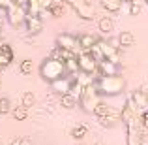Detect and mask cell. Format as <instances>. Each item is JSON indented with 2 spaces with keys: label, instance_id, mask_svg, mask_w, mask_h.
<instances>
[{
  "label": "cell",
  "instance_id": "6da1fadb",
  "mask_svg": "<svg viewBox=\"0 0 148 145\" xmlns=\"http://www.w3.org/2000/svg\"><path fill=\"white\" fill-rule=\"evenodd\" d=\"M96 89H98L99 96L105 98V96H118V94H124L126 91V77L116 74V76H98L96 77Z\"/></svg>",
  "mask_w": 148,
  "mask_h": 145
},
{
  "label": "cell",
  "instance_id": "7a4b0ae2",
  "mask_svg": "<svg viewBox=\"0 0 148 145\" xmlns=\"http://www.w3.org/2000/svg\"><path fill=\"white\" fill-rule=\"evenodd\" d=\"M40 74H41V79L47 81V83H54L56 79L68 76V70H66L64 60H58V58L47 57L40 66Z\"/></svg>",
  "mask_w": 148,
  "mask_h": 145
},
{
  "label": "cell",
  "instance_id": "3957f363",
  "mask_svg": "<svg viewBox=\"0 0 148 145\" xmlns=\"http://www.w3.org/2000/svg\"><path fill=\"white\" fill-rule=\"evenodd\" d=\"M94 115L103 126H114V124H118L122 121V109L114 108V105H109L105 102H99L94 109Z\"/></svg>",
  "mask_w": 148,
  "mask_h": 145
},
{
  "label": "cell",
  "instance_id": "277c9868",
  "mask_svg": "<svg viewBox=\"0 0 148 145\" xmlns=\"http://www.w3.org/2000/svg\"><path fill=\"white\" fill-rule=\"evenodd\" d=\"M101 102V96L98 92V89H96V85H86V87L83 89V92H81L79 96V105L83 108L84 113H94L96 105H98Z\"/></svg>",
  "mask_w": 148,
  "mask_h": 145
},
{
  "label": "cell",
  "instance_id": "5b68a950",
  "mask_svg": "<svg viewBox=\"0 0 148 145\" xmlns=\"http://www.w3.org/2000/svg\"><path fill=\"white\" fill-rule=\"evenodd\" d=\"M69 8L73 13H77V17L84 19V21H92L96 15V10L88 0H68Z\"/></svg>",
  "mask_w": 148,
  "mask_h": 145
},
{
  "label": "cell",
  "instance_id": "8992f818",
  "mask_svg": "<svg viewBox=\"0 0 148 145\" xmlns=\"http://www.w3.org/2000/svg\"><path fill=\"white\" fill-rule=\"evenodd\" d=\"M26 17H28V11H26L25 6H21V4L15 2L13 6L8 10V23H10L13 28H17V26L25 25L26 23Z\"/></svg>",
  "mask_w": 148,
  "mask_h": 145
},
{
  "label": "cell",
  "instance_id": "52a82bcc",
  "mask_svg": "<svg viewBox=\"0 0 148 145\" xmlns=\"http://www.w3.org/2000/svg\"><path fill=\"white\" fill-rule=\"evenodd\" d=\"M56 45H60V47L71 51V53H75V55H79L81 51H83V49H81L79 36H73V34H69V32L58 34V36H56Z\"/></svg>",
  "mask_w": 148,
  "mask_h": 145
},
{
  "label": "cell",
  "instance_id": "ba28073f",
  "mask_svg": "<svg viewBox=\"0 0 148 145\" xmlns=\"http://www.w3.org/2000/svg\"><path fill=\"white\" fill-rule=\"evenodd\" d=\"M77 58H79V68H81V72H83V74L98 76V64H99V62L96 60L88 51H81V53L77 55Z\"/></svg>",
  "mask_w": 148,
  "mask_h": 145
},
{
  "label": "cell",
  "instance_id": "9c48e42d",
  "mask_svg": "<svg viewBox=\"0 0 148 145\" xmlns=\"http://www.w3.org/2000/svg\"><path fill=\"white\" fill-rule=\"evenodd\" d=\"M99 47H101V53H103L105 60H111V62H116V64H120L122 62V55H120V49H116L114 45L111 44V42L107 40H98Z\"/></svg>",
  "mask_w": 148,
  "mask_h": 145
},
{
  "label": "cell",
  "instance_id": "30bf717a",
  "mask_svg": "<svg viewBox=\"0 0 148 145\" xmlns=\"http://www.w3.org/2000/svg\"><path fill=\"white\" fill-rule=\"evenodd\" d=\"M130 98H131V102L137 105V109H141V111L148 109V87L146 85L141 87V89H135Z\"/></svg>",
  "mask_w": 148,
  "mask_h": 145
},
{
  "label": "cell",
  "instance_id": "8fae6325",
  "mask_svg": "<svg viewBox=\"0 0 148 145\" xmlns=\"http://www.w3.org/2000/svg\"><path fill=\"white\" fill-rule=\"evenodd\" d=\"M25 26H26V32H28L30 36H38V34L43 30V19H41L40 15H28Z\"/></svg>",
  "mask_w": 148,
  "mask_h": 145
},
{
  "label": "cell",
  "instance_id": "7c38bea8",
  "mask_svg": "<svg viewBox=\"0 0 148 145\" xmlns=\"http://www.w3.org/2000/svg\"><path fill=\"white\" fill-rule=\"evenodd\" d=\"M68 10H71L69 4H68V0H53V4H51L47 13L51 15V17H54V19H60L62 15H66Z\"/></svg>",
  "mask_w": 148,
  "mask_h": 145
},
{
  "label": "cell",
  "instance_id": "4fadbf2b",
  "mask_svg": "<svg viewBox=\"0 0 148 145\" xmlns=\"http://www.w3.org/2000/svg\"><path fill=\"white\" fill-rule=\"evenodd\" d=\"M71 85H73V77H60V79H56L54 83H51V87H53V91L56 92V94H68V92H71Z\"/></svg>",
  "mask_w": 148,
  "mask_h": 145
},
{
  "label": "cell",
  "instance_id": "5bb4252c",
  "mask_svg": "<svg viewBox=\"0 0 148 145\" xmlns=\"http://www.w3.org/2000/svg\"><path fill=\"white\" fill-rule=\"evenodd\" d=\"M118 74V64L111 60H101L98 64V76H116Z\"/></svg>",
  "mask_w": 148,
  "mask_h": 145
},
{
  "label": "cell",
  "instance_id": "9a60e30c",
  "mask_svg": "<svg viewBox=\"0 0 148 145\" xmlns=\"http://www.w3.org/2000/svg\"><path fill=\"white\" fill-rule=\"evenodd\" d=\"M60 105L64 109H73L79 105V96H75L73 92H68V94H62L60 96Z\"/></svg>",
  "mask_w": 148,
  "mask_h": 145
},
{
  "label": "cell",
  "instance_id": "2e32d148",
  "mask_svg": "<svg viewBox=\"0 0 148 145\" xmlns=\"http://www.w3.org/2000/svg\"><path fill=\"white\" fill-rule=\"evenodd\" d=\"M101 8H103L105 11H109V13H118L120 10H122V4L124 0H99Z\"/></svg>",
  "mask_w": 148,
  "mask_h": 145
},
{
  "label": "cell",
  "instance_id": "e0dca14e",
  "mask_svg": "<svg viewBox=\"0 0 148 145\" xmlns=\"http://www.w3.org/2000/svg\"><path fill=\"white\" fill-rule=\"evenodd\" d=\"M118 42H120V45H122V47H126V49L133 47V45H135L133 32H130V30H122V32L118 34Z\"/></svg>",
  "mask_w": 148,
  "mask_h": 145
},
{
  "label": "cell",
  "instance_id": "ac0fdd59",
  "mask_svg": "<svg viewBox=\"0 0 148 145\" xmlns=\"http://www.w3.org/2000/svg\"><path fill=\"white\" fill-rule=\"evenodd\" d=\"M98 28H99L101 34L109 36V34H112V30H114V23H112L111 17H101L98 21Z\"/></svg>",
  "mask_w": 148,
  "mask_h": 145
},
{
  "label": "cell",
  "instance_id": "d6986e66",
  "mask_svg": "<svg viewBox=\"0 0 148 145\" xmlns=\"http://www.w3.org/2000/svg\"><path fill=\"white\" fill-rule=\"evenodd\" d=\"M79 42H81V49L83 51H90L96 44H98V38L92 36V34H81Z\"/></svg>",
  "mask_w": 148,
  "mask_h": 145
},
{
  "label": "cell",
  "instance_id": "ffe728a7",
  "mask_svg": "<svg viewBox=\"0 0 148 145\" xmlns=\"http://www.w3.org/2000/svg\"><path fill=\"white\" fill-rule=\"evenodd\" d=\"M51 57L53 58H58V60H68V58H71V57H75V53H71V51H68V49H64V47H60V45H54V49H53V53H51Z\"/></svg>",
  "mask_w": 148,
  "mask_h": 145
},
{
  "label": "cell",
  "instance_id": "44dd1931",
  "mask_svg": "<svg viewBox=\"0 0 148 145\" xmlns=\"http://www.w3.org/2000/svg\"><path fill=\"white\" fill-rule=\"evenodd\" d=\"M64 64H66V70H68V76H77V74H81L79 58H77V55H75V57H71V58H68Z\"/></svg>",
  "mask_w": 148,
  "mask_h": 145
},
{
  "label": "cell",
  "instance_id": "7402d4cb",
  "mask_svg": "<svg viewBox=\"0 0 148 145\" xmlns=\"http://www.w3.org/2000/svg\"><path fill=\"white\" fill-rule=\"evenodd\" d=\"M11 117H13L15 121L28 119V108H25V105H17V108H13V109H11Z\"/></svg>",
  "mask_w": 148,
  "mask_h": 145
},
{
  "label": "cell",
  "instance_id": "603a6c76",
  "mask_svg": "<svg viewBox=\"0 0 148 145\" xmlns=\"http://www.w3.org/2000/svg\"><path fill=\"white\" fill-rule=\"evenodd\" d=\"M21 105H25V108H32V105H36V94H34L32 91H26L23 92V98H21Z\"/></svg>",
  "mask_w": 148,
  "mask_h": 145
},
{
  "label": "cell",
  "instance_id": "cb8c5ba5",
  "mask_svg": "<svg viewBox=\"0 0 148 145\" xmlns=\"http://www.w3.org/2000/svg\"><path fill=\"white\" fill-rule=\"evenodd\" d=\"M84 136H88V128L84 124H77V126L71 128V138L73 139H83Z\"/></svg>",
  "mask_w": 148,
  "mask_h": 145
},
{
  "label": "cell",
  "instance_id": "d4e9b609",
  "mask_svg": "<svg viewBox=\"0 0 148 145\" xmlns=\"http://www.w3.org/2000/svg\"><path fill=\"white\" fill-rule=\"evenodd\" d=\"M34 70V64L30 58H25V60H21V64H19V72L23 74V76H30Z\"/></svg>",
  "mask_w": 148,
  "mask_h": 145
},
{
  "label": "cell",
  "instance_id": "484cf974",
  "mask_svg": "<svg viewBox=\"0 0 148 145\" xmlns=\"http://www.w3.org/2000/svg\"><path fill=\"white\" fill-rule=\"evenodd\" d=\"M26 11H28V15H40L41 11V4H40V0H30L28 2V6H26Z\"/></svg>",
  "mask_w": 148,
  "mask_h": 145
},
{
  "label": "cell",
  "instance_id": "4316f807",
  "mask_svg": "<svg viewBox=\"0 0 148 145\" xmlns=\"http://www.w3.org/2000/svg\"><path fill=\"white\" fill-rule=\"evenodd\" d=\"M11 102L8 100V98H0V115H6V113H11Z\"/></svg>",
  "mask_w": 148,
  "mask_h": 145
},
{
  "label": "cell",
  "instance_id": "83f0119b",
  "mask_svg": "<svg viewBox=\"0 0 148 145\" xmlns=\"http://www.w3.org/2000/svg\"><path fill=\"white\" fill-rule=\"evenodd\" d=\"M88 53L92 55V57L96 58V60L98 62H101V60H105V57H103V53H101V47H99V44H96L94 47H92L90 51H88Z\"/></svg>",
  "mask_w": 148,
  "mask_h": 145
},
{
  "label": "cell",
  "instance_id": "f1b7e54d",
  "mask_svg": "<svg viewBox=\"0 0 148 145\" xmlns=\"http://www.w3.org/2000/svg\"><path fill=\"white\" fill-rule=\"evenodd\" d=\"M0 53L6 55L10 60H13V49H11V45H10V44H2V45H0Z\"/></svg>",
  "mask_w": 148,
  "mask_h": 145
},
{
  "label": "cell",
  "instance_id": "f546056e",
  "mask_svg": "<svg viewBox=\"0 0 148 145\" xmlns=\"http://www.w3.org/2000/svg\"><path fill=\"white\" fill-rule=\"evenodd\" d=\"M139 13H141V4L139 2L130 4V15H139Z\"/></svg>",
  "mask_w": 148,
  "mask_h": 145
},
{
  "label": "cell",
  "instance_id": "4dcf8cb0",
  "mask_svg": "<svg viewBox=\"0 0 148 145\" xmlns=\"http://www.w3.org/2000/svg\"><path fill=\"white\" fill-rule=\"evenodd\" d=\"M11 145H32V142H30L28 138H15L13 142H11Z\"/></svg>",
  "mask_w": 148,
  "mask_h": 145
},
{
  "label": "cell",
  "instance_id": "1f68e13d",
  "mask_svg": "<svg viewBox=\"0 0 148 145\" xmlns=\"http://www.w3.org/2000/svg\"><path fill=\"white\" fill-rule=\"evenodd\" d=\"M10 64H11V60L6 57V55H2V53H0V70H2V68H6V66H10Z\"/></svg>",
  "mask_w": 148,
  "mask_h": 145
},
{
  "label": "cell",
  "instance_id": "d6a6232c",
  "mask_svg": "<svg viewBox=\"0 0 148 145\" xmlns=\"http://www.w3.org/2000/svg\"><path fill=\"white\" fill-rule=\"evenodd\" d=\"M40 4H41V10H43V11H49V8H51V4H53V0H40Z\"/></svg>",
  "mask_w": 148,
  "mask_h": 145
},
{
  "label": "cell",
  "instance_id": "836d02e7",
  "mask_svg": "<svg viewBox=\"0 0 148 145\" xmlns=\"http://www.w3.org/2000/svg\"><path fill=\"white\" fill-rule=\"evenodd\" d=\"M15 4V0H0V6L2 8H6V10H10L11 6Z\"/></svg>",
  "mask_w": 148,
  "mask_h": 145
},
{
  "label": "cell",
  "instance_id": "e575fe53",
  "mask_svg": "<svg viewBox=\"0 0 148 145\" xmlns=\"http://www.w3.org/2000/svg\"><path fill=\"white\" fill-rule=\"evenodd\" d=\"M133 2H137V0H124V4H127V6H130V4H133Z\"/></svg>",
  "mask_w": 148,
  "mask_h": 145
},
{
  "label": "cell",
  "instance_id": "d590c367",
  "mask_svg": "<svg viewBox=\"0 0 148 145\" xmlns=\"http://www.w3.org/2000/svg\"><path fill=\"white\" fill-rule=\"evenodd\" d=\"M2 26H4V23H0V36H2Z\"/></svg>",
  "mask_w": 148,
  "mask_h": 145
},
{
  "label": "cell",
  "instance_id": "8d00e7d4",
  "mask_svg": "<svg viewBox=\"0 0 148 145\" xmlns=\"http://www.w3.org/2000/svg\"><path fill=\"white\" fill-rule=\"evenodd\" d=\"M94 145H103V143H101V142H96V143H94Z\"/></svg>",
  "mask_w": 148,
  "mask_h": 145
},
{
  "label": "cell",
  "instance_id": "74e56055",
  "mask_svg": "<svg viewBox=\"0 0 148 145\" xmlns=\"http://www.w3.org/2000/svg\"><path fill=\"white\" fill-rule=\"evenodd\" d=\"M0 89H2V79H0Z\"/></svg>",
  "mask_w": 148,
  "mask_h": 145
},
{
  "label": "cell",
  "instance_id": "f35d334b",
  "mask_svg": "<svg viewBox=\"0 0 148 145\" xmlns=\"http://www.w3.org/2000/svg\"><path fill=\"white\" fill-rule=\"evenodd\" d=\"M145 2H146V4H148V0H145Z\"/></svg>",
  "mask_w": 148,
  "mask_h": 145
}]
</instances>
